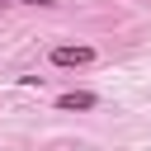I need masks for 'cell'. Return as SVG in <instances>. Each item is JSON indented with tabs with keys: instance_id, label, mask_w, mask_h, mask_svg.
<instances>
[{
	"instance_id": "cell-1",
	"label": "cell",
	"mask_w": 151,
	"mask_h": 151,
	"mask_svg": "<svg viewBox=\"0 0 151 151\" xmlns=\"http://www.w3.org/2000/svg\"><path fill=\"white\" fill-rule=\"evenodd\" d=\"M99 52L90 47V42H61V47H52V66H61V71H71V66H90Z\"/></svg>"
},
{
	"instance_id": "cell-3",
	"label": "cell",
	"mask_w": 151,
	"mask_h": 151,
	"mask_svg": "<svg viewBox=\"0 0 151 151\" xmlns=\"http://www.w3.org/2000/svg\"><path fill=\"white\" fill-rule=\"evenodd\" d=\"M19 5H52V0H19Z\"/></svg>"
},
{
	"instance_id": "cell-2",
	"label": "cell",
	"mask_w": 151,
	"mask_h": 151,
	"mask_svg": "<svg viewBox=\"0 0 151 151\" xmlns=\"http://www.w3.org/2000/svg\"><path fill=\"white\" fill-rule=\"evenodd\" d=\"M94 104H99V94H90V90H66L57 99V109H94Z\"/></svg>"
}]
</instances>
